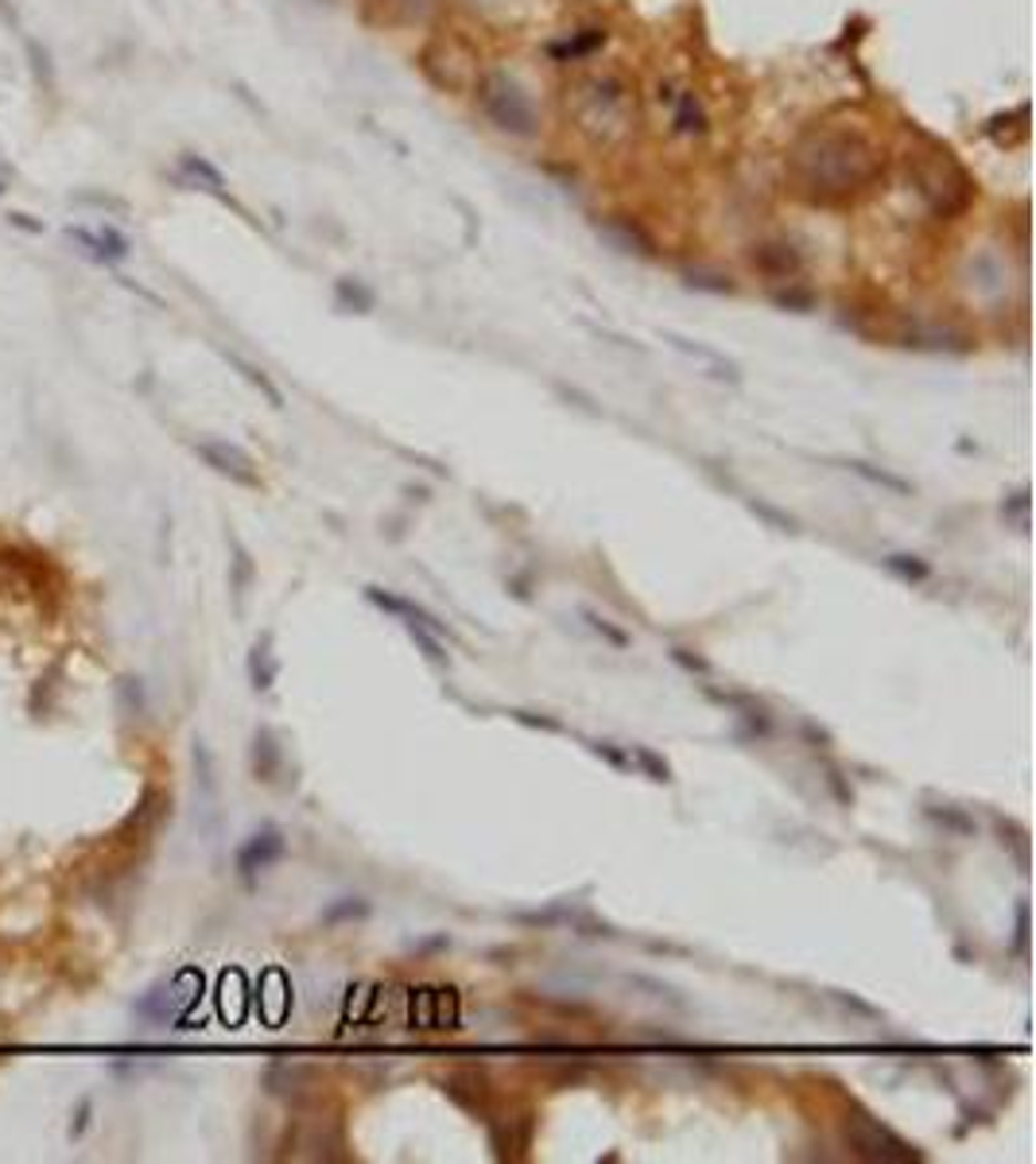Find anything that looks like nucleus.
<instances>
[{
    "label": "nucleus",
    "mask_w": 1036,
    "mask_h": 1164,
    "mask_svg": "<svg viewBox=\"0 0 1036 1164\" xmlns=\"http://www.w3.org/2000/svg\"><path fill=\"white\" fill-rule=\"evenodd\" d=\"M886 148L862 128L819 125L788 148V190L812 207H850L886 179Z\"/></svg>",
    "instance_id": "1"
},
{
    "label": "nucleus",
    "mask_w": 1036,
    "mask_h": 1164,
    "mask_svg": "<svg viewBox=\"0 0 1036 1164\" xmlns=\"http://www.w3.org/2000/svg\"><path fill=\"white\" fill-rule=\"evenodd\" d=\"M571 113H575V128L594 144L598 151L626 148L641 128V102L626 74L601 71L586 74L571 94Z\"/></svg>",
    "instance_id": "2"
},
{
    "label": "nucleus",
    "mask_w": 1036,
    "mask_h": 1164,
    "mask_svg": "<svg viewBox=\"0 0 1036 1164\" xmlns=\"http://www.w3.org/2000/svg\"><path fill=\"white\" fill-rule=\"evenodd\" d=\"M474 97L482 117L490 120L498 133L516 136V140H532L540 133V109L532 94L513 78L509 71H485L474 82Z\"/></svg>",
    "instance_id": "3"
},
{
    "label": "nucleus",
    "mask_w": 1036,
    "mask_h": 1164,
    "mask_svg": "<svg viewBox=\"0 0 1036 1164\" xmlns=\"http://www.w3.org/2000/svg\"><path fill=\"white\" fill-rule=\"evenodd\" d=\"M912 179H917L920 199L928 202V210H932L935 218L963 214V210L971 207V199H974L971 179H966L963 167L951 159L948 148H943V151L935 148V151L917 156V164H912Z\"/></svg>",
    "instance_id": "4"
},
{
    "label": "nucleus",
    "mask_w": 1036,
    "mask_h": 1164,
    "mask_svg": "<svg viewBox=\"0 0 1036 1164\" xmlns=\"http://www.w3.org/2000/svg\"><path fill=\"white\" fill-rule=\"evenodd\" d=\"M195 454L206 462L210 470H218L222 478H230V482L238 485H249V490H257L261 485V474H257V462L249 459L241 447L226 443V439H198L195 443Z\"/></svg>",
    "instance_id": "5"
},
{
    "label": "nucleus",
    "mask_w": 1036,
    "mask_h": 1164,
    "mask_svg": "<svg viewBox=\"0 0 1036 1164\" xmlns=\"http://www.w3.org/2000/svg\"><path fill=\"white\" fill-rule=\"evenodd\" d=\"M847 1141L858 1149L862 1156H870V1161H917V1149L904 1145L897 1133L881 1130L878 1122H870V1118H855V1122L847 1125Z\"/></svg>",
    "instance_id": "6"
},
{
    "label": "nucleus",
    "mask_w": 1036,
    "mask_h": 1164,
    "mask_svg": "<svg viewBox=\"0 0 1036 1164\" xmlns=\"http://www.w3.org/2000/svg\"><path fill=\"white\" fill-rule=\"evenodd\" d=\"M750 261H753V269H757L765 280H773V284H788V280H796L799 272H804V256H799V249L792 245V241H781V238L753 245Z\"/></svg>",
    "instance_id": "7"
},
{
    "label": "nucleus",
    "mask_w": 1036,
    "mask_h": 1164,
    "mask_svg": "<svg viewBox=\"0 0 1036 1164\" xmlns=\"http://www.w3.org/2000/svg\"><path fill=\"white\" fill-rule=\"evenodd\" d=\"M66 238L102 264H117L128 256V238L113 226H66Z\"/></svg>",
    "instance_id": "8"
},
{
    "label": "nucleus",
    "mask_w": 1036,
    "mask_h": 1164,
    "mask_svg": "<svg viewBox=\"0 0 1036 1164\" xmlns=\"http://www.w3.org/2000/svg\"><path fill=\"white\" fill-rule=\"evenodd\" d=\"M598 238L609 241L617 253H626V256H641V261H652V256H657V241L645 233V226H637L634 218H626V214L601 218Z\"/></svg>",
    "instance_id": "9"
},
{
    "label": "nucleus",
    "mask_w": 1036,
    "mask_h": 1164,
    "mask_svg": "<svg viewBox=\"0 0 1036 1164\" xmlns=\"http://www.w3.org/2000/svg\"><path fill=\"white\" fill-rule=\"evenodd\" d=\"M287 842L284 835L276 831V827H269V831H257L253 839H245L238 847V873L245 881H253L257 873H264L269 866H276L280 858H284Z\"/></svg>",
    "instance_id": "10"
},
{
    "label": "nucleus",
    "mask_w": 1036,
    "mask_h": 1164,
    "mask_svg": "<svg viewBox=\"0 0 1036 1164\" xmlns=\"http://www.w3.org/2000/svg\"><path fill=\"white\" fill-rule=\"evenodd\" d=\"M365 598H369V602L377 606V610H385V614H393V618H400L404 626H423V629H431V633H439V637L447 633V626H443V621H436L428 610H423V606L408 602V598L393 595V590L365 587Z\"/></svg>",
    "instance_id": "11"
},
{
    "label": "nucleus",
    "mask_w": 1036,
    "mask_h": 1164,
    "mask_svg": "<svg viewBox=\"0 0 1036 1164\" xmlns=\"http://www.w3.org/2000/svg\"><path fill=\"white\" fill-rule=\"evenodd\" d=\"M190 1002V994H175V986H151L144 998L133 1002V1014L140 1017V1021H151V1025H167L175 1014H179L182 1006Z\"/></svg>",
    "instance_id": "12"
},
{
    "label": "nucleus",
    "mask_w": 1036,
    "mask_h": 1164,
    "mask_svg": "<svg viewBox=\"0 0 1036 1164\" xmlns=\"http://www.w3.org/2000/svg\"><path fill=\"white\" fill-rule=\"evenodd\" d=\"M660 102H668V109H672V128L683 136H703L707 133V113L703 105H699V97L691 94V90H660Z\"/></svg>",
    "instance_id": "13"
},
{
    "label": "nucleus",
    "mask_w": 1036,
    "mask_h": 1164,
    "mask_svg": "<svg viewBox=\"0 0 1036 1164\" xmlns=\"http://www.w3.org/2000/svg\"><path fill=\"white\" fill-rule=\"evenodd\" d=\"M280 761H284V753H280V745H276V734H272V730H257V737H253V773H257V780L272 785V780L280 776Z\"/></svg>",
    "instance_id": "14"
},
{
    "label": "nucleus",
    "mask_w": 1036,
    "mask_h": 1164,
    "mask_svg": "<svg viewBox=\"0 0 1036 1164\" xmlns=\"http://www.w3.org/2000/svg\"><path fill=\"white\" fill-rule=\"evenodd\" d=\"M280 675V660L272 657V637H261L249 652V680H253L257 691H269Z\"/></svg>",
    "instance_id": "15"
},
{
    "label": "nucleus",
    "mask_w": 1036,
    "mask_h": 1164,
    "mask_svg": "<svg viewBox=\"0 0 1036 1164\" xmlns=\"http://www.w3.org/2000/svg\"><path fill=\"white\" fill-rule=\"evenodd\" d=\"M664 338L672 342L676 349H683V354H691V357H695V361H703L707 369L714 373V377H730V380H737V365H734V361H726V357H722L719 349H711V346H699V342H688V338H680V334H664Z\"/></svg>",
    "instance_id": "16"
},
{
    "label": "nucleus",
    "mask_w": 1036,
    "mask_h": 1164,
    "mask_svg": "<svg viewBox=\"0 0 1036 1164\" xmlns=\"http://www.w3.org/2000/svg\"><path fill=\"white\" fill-rule=\"evenodd\" d=\"M179 167H182V175H187V179H195L202 190H210V195H222V199H226V179H222V171L206 164L202 156H182Z\"/></svg>",
    "instance_id": "17"
},
{
    "label": "nucleus",
    "mask_w": 1036,
    "mask_h": 1164,
    "mask_svg": "<svg viewBox=\"0 0 1036 1164\" xmlns=\"http://www.w3.org/2000/svg\"><path fill=\"white\" fill-rule=\"evenodd\" d=\"M843 466H847V470H850V474L866 478V482L881 485V490H889V493H901V497H909V493H912V482H904V478L889 474V470H878V466H870V462H862V459H850V462H843Z\"/></svg>",
    "instance_id": "18"
},
{
    "label": "nucleus",
    "mask_w": 1036,
    "mask_h": 1164,
    "mask_svg": "<svg viewBox=\"0 0 1036 1164\" xmlns=\"http://www.w3.org/2000/svg\"><path fill=\"white\" fill-rule=\"evenodd\" d=\"M886 570L904 583H928L932 578V563L920 559V555H886Z\"/></svg>",
    "instance_id": "19"
},
{
    "label": "nucleus",
    "mask_w": 1036,
    "mask_h": 1164,
    "mask_svg": "<svg viewBox=\"0 0 1036 1164\" xmlns=\"http://www.w3.org/2000/svg\"><path fill=\"white\" fill-rule=\"evenodd\" d=\"M629 761H634V765H641L645 773L652 776V780H660V785H668V780H672V765H668L660 753H652L649 745H629Z\"/></svg>",
    "instance_id": "20"
},
{
    "label": "nucleus",
    "mask_w": 1036,
    "mask_h": 1164,
    "mask_svg": "<svg viewBox=\"0 0 1036 1164\" xmlns=\"http://www.w3.org/2000/svg\"><path fill=\"white\" fill-rule=\"evenodd\" d=\"M683 284L699 287V292H719V295L734 292V284H730L726 272H714V269H688V272H683Z\"/></svg>",
    "instance_id": "21"
},
{
    "label": "nucleus",
    "mask_w": 1036,
    "mask_h": 1164,
    "mask_svg": "<svg viewBox=\"0 0 1036 1164\" xmlns=\"http://www.w3.org/2000/svg\"><path fill=\"white\" fill-rule=\"evenodd\" d=\"M230 365H233V369H241V377H245V380H253V385H257V388H261L264 397H269V405H272V408H284V397H280V388H276V385H272V380H269V377H264V373H261V369H257V365L241 361V357H238V354H230Z\"/></svg>",
    "instance_id": "22"
},
{
    "label": "nucleus",
    "mask_w": 1036,
    "mask_h": 1164,
    "mask_svg": "<svg viewBox=\"0 0 1036 1164\" xmlns=\"http://www.w3.org/2000/svg\"><path fill=\"white\" fill-rule=\"evenodd\" d=\"M773 303L776 307H788V311H799V315H804V311L815 307V295L807 292V287H799L796 280H788V284L773 292Z\"/></svg>",
    "instance_id": "23"
},
{
    "label": "nucleus",
    "mask_w": 1036,
    "mask_h": 1164,
    "mask_svg": "<svg viewBox=\"0 0 1036 1164\" xmlns=\"http://www.w3.org/2000/svg\"><path fill=\"white\" fill-rule=\"evenodd\" d=\"M408 633H411V641L420 644L423 657H428L431 664H447V649H443V641H439V633H431V629H423V626H408Z\"/></svg>",
    "instance_id": "24"
},
{
    "label": "nucleus",
    "mask_w": 1036,
    "mask_h": 1164,
    "mask_svg": "<svg viewBox=\"0 0 1036 1164\" xmlns=\"http://www.w3.org/2000/svg\"><path fill=\"white\" fill-rule=\"evenodd\" d=\"M583 618H586V626H590V629H594V633H598V637H606V641H609V644H614V649H626V644H629V633H626V629H614V626H609V621H606V618H601V614H594V610H583Z\"/></svg>",
    "instance_id": "25"
},
{
    "label": "nucleus",
    "mask_w": 1036,
    "mask_h": 1164,
    "mask_svg": "<svg viewBox=\"0 0 1036 1164\" xmlns=\"http://www.w3.org/2000/svg\"><path fill=\"white\" fill-rule=\"evenodd\" d=\"M249 578H253V563H249L245 547H241L238 539H233V595H238V598L245 595Z\"/></svg>",
    "instance_id": "26"
},
{
    "label": "nucleus",
    "mask_w": 1036,
    "mask_h": 1164,
    "mask_svg": "<svg viewBox=\"0 0 1036 1164\" xmlns=\"http://www.w3.org/2000/svg\"><path fill=\"white\" fill-rule=\"evenodd\" d=\"M365 912H369V904L357 901V896H346L342 904H331V909L323 912V920L326 924H338V920H354V916H365Z\"/></svg>",
    "instance_id": "27"
},
{
    "label": "nucleus",
    "mask_w": 1036,
    "mask_h": 1164,
    "mask_svg": "<svg viewBox=\"0 0 1036 1164\" xmlns=\"http://www.w3.org/2000/svg\"><path fill=\"white\" fill-rule=\"evenodd\" d=\"M590 749L598 753V757H606L614 768H634V761H629V753H626V749H617L614 742H594Z\"/></svg>",
    "instance_id": "28"
},
{
    "label": "nucleus",
    "mask_w": 1036,
    "mask_h": 1164,
    "mask_svg": "<svg viewBox=\"0 0 1036 1164\" xmlns=\"http://www.w3.org/2000/svg\"><path fill=\"white\" fill-rule=\"evenodd\" d=\"M338 295H342L346 303H357V311H369V307H373V295L365 292L362 284H349V280H342V284H338Z\"/></svg>",
    "instance_id": "29"
},
{
    "label": "nucleus",
    "mask_w": 1036,
    "mask_h": 1164,
    "mask_svg": "<svg viewBox=\"0 0 1036 1164\" xmlns=\"http://www.w3.org/2000/svg\"><path fill=\"white\" fill-rule=\"evenodd\" d=\"M753 513L768 516V521H773L776 528H784V532H796V521H792V516H784V513H776V508H773V505H765V501H753Z\"/></svg>",
    "instance_id": "30"
},
{
    "label": "nucleus",
    "mask_w": 1036,
    "mask_h": 1164,
    "mask_svg": "<svg viewBox=\"0 0 1036 1164\" xmlns=\"http://www.w3.org/2000/svg\"><path fill=\"white\" fill-rule=\"evenodd\" d=\"M672 660H676V664H680V668H688V672H699V675H707V672H711V664H707L703 657H691L688 649H672Z\"/></svg>",
    "instance_id": "31"
},
{
    "label": "nucleus",
    "mask_w": 1036,
    "mask_h": 1164,
    "mask_svg": "<svg viewBox=\"0 0 1036 1164\" xmlns=\"http://www.w3.org/2000/svg\"><path fill=\"white\" fill-rule=\"evenodd\" d=\"M932 816L935 819H940V824H948V827H959V831H974V824H971V819H966V816H959V811L955 808H943V811H932Z\"/></svg>",
    "instance_id": "32"
},
{
    "label": "nucleus",
    "mask_w": 1036,
    "mask_h": 1164,
    "mask_svg": "<svg viewBox=\"0 0 1036 1164\" xmlns=\"http://www.w3.org/2000/svg\"><path fill=\"white\" fill-rule=\"evenodd\" d=\"M1009 513H1017L1021 516V528H1025V513H1028V493L1025 490H1021L1017 493V497H1013V501H1005V505H1002V516H1009Z\"/></svg>",
    "instance_id": "33"
},
{
    "label": "nucleus",
    "mask_w": 1036,
    "mask_h": 1164,
    "mask_svg": "<svg viewBox=\"0 0 1036 1164\" xmlns=\"http://www.w3.org/2000/svg\"><path fill=\"white\" fill-rule=\"evenodd\" d=\"M513 719H516V722H524V726H540V730H563V726H559V722H555V719H532V714H529V711H513Z\"/></svg>",
    "instance_id": "34"
},
{
    "label": "nucleus",
    "mask_w": 1036,
    "mask_h": 1164,
    "mask_svg": "<svg viewBox=\"0 0 1036 1164\" xmlns=\"http://www.w3.org/2000/svg\"><path fill=\"white\" fill-rule=\"evenodd\" d=\"M79 202H90V207H109V210H128L121 199H105V195H74Z\"/></svg>",
    "instance_id": "35"
},
{
    "label": "nucleus",
    "mask_w": 1036,
    "mask_h": 1164,
    "mask_svg": "<svg viewBox=\"0 0 1036 1164\" xmlns=\"http://www.w3.org/2000/svg\"><path fill=\"white\" fill-rule=\"evenodd\" d=\"M1025 943H1028V909L1021 904L1017 909V947L1025 951Z\"/></svg>",
    "instance_id": "36"
},
{
    "label": "nucleus",
    "mask_w": 1036,
    "mask_h": 1164,
    "mask_svg": "<svg viewBox=\"0 0 1036 1164\" xmlns=\"http://www.w3.org/2000/svg\"><path fill=\"white\" fill-rule=\"evenodd\" d=\"M9 222H12V226H20V230H32V233H40V230H43V226L35 222V218H28V214H9Z\"/></svg>",
    "instance_id": "37"
},
{
    "label": "nucleus",
    "mask_w": 1036,
    "mask_h": 1164,
    "mask_svg": "<svg viewBox=\"0 0 1036 1164\" xmlns=\"http://www.w3.org/2000/svg\"><path fill=\"white\" fill-rule=\"evenodd\" d=\"M0 195H4V179H0Z\"/></svg>",
    "instance_id": "38"
}]
</instances>
